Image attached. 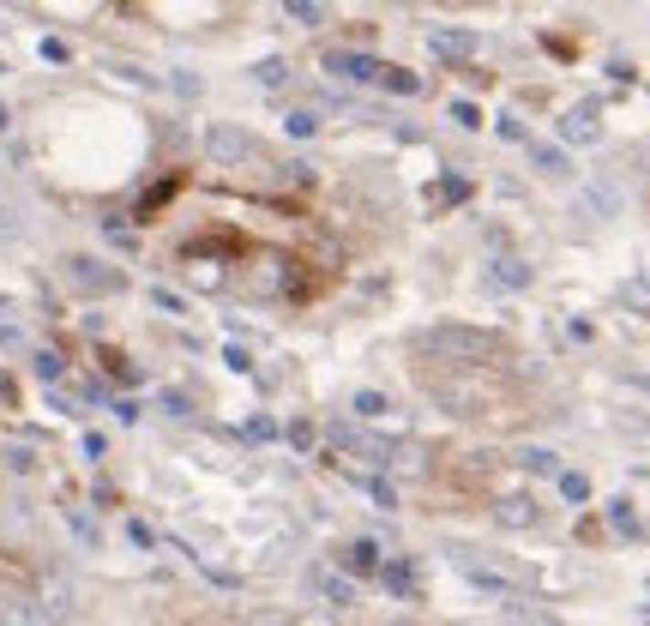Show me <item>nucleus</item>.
<instances>
[{
    "mask_svg": "<svg viewBox=\"0 0 650 626\" xmlns=\"http://www.w3.org/2000/svg\"><path fill=\"white\" fill-rule=\"evenodd\" d=\"M421 350L440 355V362H488V355L500 350V337L476 332V325H433V332L421 337Z\"/></svg>",
    "mask_w": 650,
    "mask_h": 626,
    "instance_id": "1",
    "label": "nucleus"
},
{
    "mask_svg": "<svg viewBox=\"0 0 650 626\" xmlns=\"http://www.w3.org/2000/svg\"><path fill=\"white\" fill-rule=\"evenodd\" d=\"M205 157L223 163V169H235V163L253 157V139H247L241 127H229V121H217V127H205Z\"/></svg>",
    "mask_w": 650,
    "mask_h": 626,
    "instance_id": "2",
    "label": "nucleus"
},
{
    "mask_svg": "<svg viewBox=\"0 0 650 626\" xmlns=\"http://www.w3.org/2000/svg\"><path fill=\"white\" fill-rule=\"evenodd\" d=\"M325 73L349 79V85H374V79H379V60H374V55H356V48H332V55H325Z\"/></svg>",
    "mask_w": 650,
    "mask_h": 626,
    "instance_id": "3",
    "label": "nucleus"
},
{
    "mask_svg": "<svg viewBox=\"0 0 650 626\" xmlns=\"http://www.w3.org/2000/svg\"><path fill=\"white\" fill-rule=\"evenodd\" d=\"M596 139H602V127H596V109H591V102L560 115V151H566V145H596Z\"/></svg>",
    "mask_w": 650,
    "mask_h": 626,
    "instance_id": "4",
    "label": "nucleus"
},
{
    "mask_svg": "<svg viewBox=\"0 0 650 626\" xmlns=\"http://www.w3.org/2000/svg\"><path fill=\"white\" fill-rule=\"evenodd\" d=\"M452 567H458V578H470L476 590H488V597H512V584H506L494 567H482L476 554H452Z\"/></svg>",
    "mask_w": 650,
    "mask_h": 626,
    "instance_id": "5",
    "label": "nucleus"
},
{
    "mask_svg": "<svg viewBox=\"0 0 650 626\" xmlns=\"http://www.w3.org/2000/svg\"><path fill=\"white\" fill-rule=\"evenodd\" d=\"M428 48H433V55H446V60H470V55H476V30H446V25H433V30H428Z\"/></svg>",
    "mask_w": 650,
    "mask_h": 626,
    "instance_id": "6",
    "label": "nucleus"
},
{
    "mask_svg": "<svg viewBox=\"0 0 650 626\" xmlns=\"http://www.w3.org/2000/svg\"><path fill=\"white\" fill-rule=\"evenodd\" d=\"M379 567H386V554H379L374 536H356V542L344 548V572H368V578H374Z\"/></svg>",
    "mask_w": 650,
    "mask_h": 626,
    "instance_id": "7",
    "label": "nucleus"
},
{
    "mask_svg": "<svg viewBox=\"0 0 650 626\" xmlns=\"http://www.w3.org/2000/svg\"><path fill=\"white\" fill-rule=\"evenodd\" d=\"M494 518H500L506 530H530L536 518H542V512H536V500H524V494H506L500 506H494Z\"/></svg>",
    "mask_w": 650,
    "mask_h": 626,
    "instance_id": "8",
    "label": "nucleus"
},
{
    "mask_svg": "<svg viewBox=\"0 0 650 626\" xmlns=\"http://www.w3.org/2000/svg\"><path fill=\"white\" fill-rule=\"evenodd\" d=\"M67 277L79 283V290H115V283H121V277H115V271H102L97 260H67Z\"/></svg>",
    "mask_w": 650,
    "mask_h": 626,
    "instance_id": "9",
    "label": "nucleus"
},
{
    "mask_svg": "<svg viewBox=\"0 0 650 626\" xmlns=\"http://www.w3.org/2000/svg\"><path fill=\"white\" fill-rule=\"evenodd\" d=\"M314 590L332 602V609H349V602H356V584H349L344 572H314Z\"/></svg>",
    "mask_w": 650,
    "mask_h": 626,
    "instance_id": "10",
    "label": "nucleus"
},
{
    "mask_svg": "<svg viewBox=\"0 0 650 626\" xmlns=\"http://www.w3.org/2000/svg\"><path fill=\"white\" fill-rule=\"evenodd\" d=\"M530 163H536V175H572V157L560 145H530Z\"/></svg>",
    "mask_w": 650,
    "mask_h": 626,
    "instance_id": "11",
    "label": "nucleus"
},
{
    "mask_svg": "<svg viewBox=\"0 0 650 626\" xmlns=\"http://www.w3.org/2000/svg\"><path fill=\"white\" fill-rule=\"evenodd\" d=\"M608 525H614V530H621V536L626 542H638V536H645V525H638V512H633V500H608Z\"/></svg>",
    "mask_w": 650,
    "mask_h": 626,
    "instance_id": "12",
    "label": "nucleus"
},
{
    "mask_svg": "<svg viewBox=\"0 0 650 626\" xmlns=\"http://www.w3.org/2000/svg\"><path fill=\"white\" fill-rule=\"evenodd\" d=\"M379 578H386V590H391V597H410L416 572H410V560H386V567H379Z\"/></svg>",
    "mask_w": 650,
    "mask_h": 626,
    "instance_id": "13",
    "label": "nucleus"
},
{
    "mask_svg": "<svg viewBox=\"0 0 650 626\" xmlns=\"http://www.w3.org/2000/svg\"><path fill=\"white\" fill-rule=\"evenodd\" d=\"M379 85H386L391 97H416L421 79H416V73H404V67H379Z\"/></svg>",
    "mask_w": 650,
    "mask_h": 626,
    "instance_id": "14",
    "label": "nucleus"
},
{
    "mask_svg": "<svg viewBox=\"0 0 650 626\" xmlns=\"http://www.w3.org/2000/svg\"><path fill=\"white\" fill-rule=\"evenodd\" d=\"M506 621H512V626H560V621H554V614H542V609H530V602H518V597L506 602Z\"/></svg>",
    "mask_w": 650,
    "mask_h": 626,
    "instance_id": "15",
    "label": "nucleus"
},
{
    "mask_svg": "<svg viewBox=\"0 0 650 626\" xmlns=\"http://www.w3.org/2000/svg\"><path fill=\"white\" fill-rule=\"evenodd\" d=\"M560 494L572 500V506H584V500H591V476H584V470H560Z\"/></svg>",
    "mask_w": 650,
    "mask_h": 626,
    "instance_id": "16",
    "label": "nucleus"
},
{
    "mask_svg": "<svg viewBox=\"0 0 650 626\" xmlns=\"http://www.w3.org/2000/svg\"><path fill=\"white\" fill-rule=\"evenodd\" d=\"M518 464H524V470H542V476H560V458H554V451H542V446L518 451Z\"/></svg>",
    "mask_w": 650,
    "mask_h": 626,
    "instance_id": "17",
    "label": "nucleus"
},
{
    "mask_svg": "<svg viewBox=\"0 0 650 626\" xmlns=\"http://www.w3.org/2000/svg\"><path fill=\"white\" fill-rule=\"evenodd\" d=\"M283 127H289V139H314V133H319V115H314V109H295Z\"/></svg>",
    "mask_w": 650,
    "mask_h": 626,
    "instance_id": "18",
    "label": "nucleus"
},
{
    "mask_svg": "<svg viewBox=\"0 0 650 626\" xmlns=\"http://www.w3.org/2000/svg\"><path fill=\"white\" fill-rule=\"evenodd\" d=\"M349 409H356V416H361V422H368V416H386V398H379V392H356V398H349Z\"/></svg>",
    "mask_w": 650,
    "mask_h": 626,
    "instance_id": "19",
    "label": "nucleus"
},
{
    "mask_svg": "<svg viewBox=\"0 0 650 626\" xmlns=\"http://www.w3.org/2000/svg\"><path fill=\"white\" fill-rule=\"evenodd\" d=\"M283 13L295 18V25H325V6H314V0H289Z\"/></svg>",
    "mask_w": 650,
    "mask_h": 626,
    "instance_id": "20",
    "label": "nucleus"
},
{
    "mask_svg": "<svg viewBox=\"0 0 650 626\" xmlns=\"http://www.w3.org/2000/svg\"><path fill=\"white\" fill-rule=\"evenodd\" d=\"M253 79H260L265 90H277V85L289 79V67H283V60H260V67H253Z\"/></svg>",
    "mask_w": 650,
    "mask_h": 626,
    "instance_id": "21",
    "label": "nucleus"
},
{
    "mask_svg": "<svg viewBox=\"0 0 650 626\" xmlns=\"http://www.w3.org/2000/svg\"><path fill=\"white\" fill-rule=\"evenodd\" d=\"M494 277L512 283V290H524V283H530V265H524V260H500V271H494Z\"/></svg>",
    "mask_w": 650,
    "mask_h": 626,
    "instance_id": "22",
    "label": "nucleus"
},
{
    "mask_svg": "<svg viewBox=\"0 0 650 626\" xmlns=\"http://www.w3.org/2000/svg\"><path fill=\"white\" fill-rule=\"evenodd\" d=\"M368 500H374V506H386V512H391V506H398V488H391L386 476H368Z\"/></svg>",
    "mask_w": 650,
    "mask_h": 626,
    "instance_id": "23",
    "label": "nucleus"
},
{
    "mask_svg": "<svg viewBox=\"0 0 650 626\" xmlns=\"http://www.w3.org/2000/svg\"><path fill=\"white\" fill-rule=\"evenodd\" d=\"M452 121H458V127H482V109H476V102H452Z\"/></svg>",
    "mask_w": 650,
    "mask_h": 626,
    "instance_id": "24",
    "label": "nucleus"
},
{
    "mask_svg": "<svg viewBox=\"0 0 650 626\" xmlns=\"http://www.w3.org/2000/svg\"><path fill=\"white\" fill-rule=\"evenodd\" d=\"M500 139H512V145H530V133H524L518 115H500Z\"/></svg>",
    "mask_w": 650,
    "mask_h": 626,
    "instance_id": "25",
    "label": "nucleus"
},
{
    "mask_svg": "<svg viewBox=\"0 0 650 626\" xmlns=\"http://www.w3.org/2000/svg\"><path fill=\"white\" fill-rule=\"evenodd\" d=\"M289 446H295V451H314V422H289Z\"/></svg>",
    "mask_w": 650,
    "mask_h": 626,
    "instance_id": "26",
    "label": "nucleus"
},
{
    "mask_svg": "<svg viewBox=\"0 0 650 626\" xmlns=\"http://www.w3.org/2000/svg\"><path fill=\"white\" fill-rule=\"evenodd\" d=\"M37 374H43V379H60V355L43 350V355H37Z\"/></svg>",
    "mask_w": 650,
    "mask_h": 626,
    "instance_id": "27",
    "label": "nucleus"
},
{
    "mask_svg": "<svg viewBox=\"0 0 650 626\" xmlns=\"http://www.w3.org/2000/svg\"><path fill=\"white\" fill-rule=\"evenodd\" d=\"M151 302H157L163 313H181V295H175V290H151Z\"/></svg>",
    "mask_w": 650,
    "mask_h": 626,
    "instance_id": "28",
    "label": "nucleus"
},
{
    "mask_svg": "<svg viewBox=\"0 0 650 626\" xmlns=\"http://www.w3.org/2000/svg\"><path fill=\"white\" fill-rule=\"evenodd\" d=\"M6 464H13V470H30L37 458H30V446H6Z\"/></svg>",
    "mask_w": 650,
    "mask_h": 626,
    "instance_id": "29",
    "label": "nucleus"
},
{
    "mask_svg": "<svg viewBox=\"0 0 650 626\" xmlns=\"http://www.w3.org/2000/svg\"><path fill=\"white\" fill-rule=\"evenodd\" d=\"M247 434H253V440H272V434H277V422H265V416H253V422H247Z\"/></svg>",
    "mask_w": 650,
    "mask_h": 626,
    "instance_id": "30",
    "label": "nucleus"
},
{
    "mask_svg": "<svg viewBox=\"0 0 650 626\" xmlns=\"http://www.w3.org/2000/svg\"><path fill=\"white\" fill-rule=\"evenodd\" d=\"M6 127H13V115H6V102H0V133H6Z\"/></svg>",
    "mask_w": 650,
    "mask_h": 626,
    "instance_id": "31",
    "label": "nucleus"
},
{
    "mask_svg": "<svg viewBox=\"0 0 650 626\" xmlns=\"http://www.w3.org/2000/svg\"><path fill=\"white\" fill-rule=\"evenodd\" d=\"M302 626H332V621H319V614H307V621H302Z\"/></svg>",
    "mask_w": 650,
    "mask_h": 626,
    "instance_id": "32",
    "label": "nucleus"
},
{
    "mask_svg": "<svg viewBox=\"0 0 650 626\" xmlns=\"http://www.w3.org/2000/svg\"><path fill=\"white\" fill-rule=\"evenodd\" d=\"M6 307H13V302H6V295H0V313H6Z\"/></svg>",
    "mask_w": 650,
    "mask_h": 626,
    "instance_id": "33",
    "label": "nucleus"
},
{
    "mask_svg": "<svg viewBox=\"0 0 650 626\" xmlns=\"http://www.w3.org/2000/svg\"><path fill=\"white\" fill-rule=\"evenodd\" d=\"M398 626H416V621H398Z\"/></svg>",
    "mask_w": 650,
    "mask_h": 626,
    "instance_id": "34",
    "label": "nucleus"
},
{
    "mask_svg": "<svg viewBox=\"0 0 650 626\" xmlns=\"http://www.w3.org/2000/svg\"><path fill=\"white\" fill-rule=\"evenodd\" d=\"M0 73H6V60H0Z\"/></svg>",
    "mask_w": 650,
    "mask_h": 626,
    "instance_id": "35",
    "label": "nucleus"
}]
</instances>
